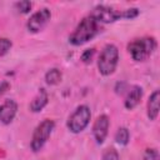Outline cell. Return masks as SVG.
<instances>
[{"label": "cell", "mask_w": 160, "mask_h": 160, "mask_svg": "<svg viewBox=\"0 0 160 160\" xmlns=\"http://www.w3.org/2000/svg\"><path fill=\"white\" fill-rule=\"evenodd\" d=\"M98 31H99V22L89 15L79 22V25L76 26L74 32L70 35L69 41L76 46L82 45V44L88 42L89 40H91L98 34Z\"/></svg>", "instance_id": "cell-1"}, {"label": "cell", "mask_w": 160, "mask_h": 160, "mask_svg": "<svg viewBox=\"0 0 160 160\" xmlns=\"http://www.w3.org/2000/svg\"><path fill=\"white\" fill-rule=\"evenodd\" d=\"M155 49H156V40L154 38H149V36L135 39L128 46V50H129L132 60H135V61L146 60L154 52Z\"/></svg>", "instance_id": "cell-2"}, {"label": "cell", "mask_w": 160, "mask_h": 160, "mask_svg": "<svg viewBox=\"0 0 160 160\" xmlns=\"http://www.w3.org/2000/svg\"><path fill=\"white\" fill-rule=\"evenodd\" d=\"M118 61H119V50L115 45L109 44L106 45L98 60V68L100 74L108 76L110 74H112L118 66Z\"/></svg>", "instance_id": "cell-3"}, {"label": "cell", "mask_w": 160, "mask_h": 160, "mask_svg": "<svg viewBox=\"0 0 160 160\" xmlns=\"http://www.w3.org/2000/svg\"><path fill=\"white\" fill-rule=\"evenodd\" d=\"M90 118H91V112H90L89 106L80 105L70 115L68 120V129L74 134H79L89 125Z\"/></svg>", "instance_id": "cell-4"}, {"label": "cell", "mask_w": 160, "mask_h": 160, "mask_svg": "<svg viewBox=\"0 0 160 160\" xmlns=\"http://www.w3.org/2000/svg\"><path fill=\"white\" fill-rule=\"evenodd\" d=\"M54 126H55V122L50 119H46V120L41 121L36 126V129L32 134L31 144H30L32 151H39L45 145V142L48 141L49 136L51 135V132L54 130Z\"/></svg>", "instance_id": "cell-5"}, {"label": "cell", "mask_w": 160, "mask_h": 160, "mask_svg": "<svg viewBox=\"0 0 160 160\" xmlns=\"http://www.w3.org/2000/svg\"><path fill=\"white\" fill-rule=\"evenodd\" d=\"M90 16L94 18L98 22L108 24V22H114V21L121 19V11L109 8V6H105V5H98L94 8Z\"/></svg>", "instance_id": "cell-6"}, {"label": "cell", "mask_w": 160, "mask_h": 160, "mask_svg": "<svg viewBox=\"0 0 160 160\" xmlns=\"http://www.w3.org/2000/svg\"><path fill=\"white\" fill-rule=\"evenodd\" d=\"M50 10L44 8L39 11H36L35 14H32L30 16V19L28 20V24H26V28L30 32H39L40 30L44 29V26L48 24V21L50 20Z\"/></svg>", "instance_id": "cell-7"}, {"label": "cell", "mask_w": 160, "mask_h": 160, "mask_svg": "<svg viewBox=\"0 0 160 160\" xmlns=\"http://www.w3.org/2000/svg\"><path fill=\"white\" fill-rule=\"evenodd\" d=\"M109 125H110V121L106 115H100L95 120V122L92 125V135L98 144H102L104 140L106 139Z\"/></svg>", "instance_id": "cell-8"}, {"label": "cell", "mask_w": 160, "mask_h": 160, "mask_svg": "<svg viewBox=\"0 0 160 160\" xmlns=\"http://www.w3.org/2000/svg\"><path fill=\"white\" fill-rule=\"evenodd\" d=\"M18 111V104L14 100H6L0 105V121L5 125L10 124Z\"/></svg>", "instance_id": "cell-9"}, {"label": "cell", "mask_w": 160, "mask_h": 160, "mask_svg": "<svg viewBox=\"0 0 160 160\" xmlns=\"http://www.w3.org/2000/svg\"><path fill=\"white\" fill-rule=\"evenodd\" d=\"M141 98H142V89L140 86H138V85L132 86L131 90L129 91L126 99H125V108L129 109V110L134 109L140 102Z\"/></svg>", "instance_id": "cell-10"}, {"label": "cell", "mask_w": 160, "mask_h": 160, "mask_svg": "<svg viewBox=\"0 0 160 160\" xmlns=\"http://www.w3.org/2000/svg\"><path fill=\"white\" fill-rule=\"evenodd\" d=\"M159 100H160V91L155 90L148 101V116L150 120H155L159 115Z\"/></svg>", "instance_id": "cell-11"}, {"label": "cell", "mask_w": 160, "mask_h": 160, "mask_svg": "<svg viewBox=\"0 0 160 160\" xmlns=\"http://www.w3.org/2000/svg\"><path fill=\"white\" fill-rule=\"evenodd\" d=\"M48 100H49V98H48L46 90L45 89H40L38 95L32 99V101L30 104V110L32 112H39L40 110H42L45 108V105L48 104Z\"/></svg>", "instance_id": "cell-12"}, {"label": "cell", "mask_w": 160, "mask_h": 160, "mask_svg": "<svg viewBox=\"0 0 160 160\" xmlns=\"http://www.w3.org/2000/svg\"><path fill=\"white\" fill-rule=\"evenodd\" d=\"M61 78H62L61 71H60L59 69H56V68L50 69V70L45 74V81H46V84H49V85H56V84H59V82L61 81Z\"/></svg>", "instance_id": "cell-13"}, {"label": "cell", "mask_w": 160, "mask_h": 160, "mask_svg": "<svg viewBox=\"0 0 160 160\" xmlns=\"http://www.w3.org/2000/svg\"><path fill=\"white\" fill-rule=\"evenodd\" d=\"M129 139H130L129 130L126 128H119V130L115 134V141L120 145H126L129 142Z\"/></svg>", "instance_id": "cell-14"}, {"label": "cell", "mask_w": 160, "mask_h": 160, "mask_svg": "<svg viewBox=\"0 0 160 160\" xmlns=\"http://www.w3.org/2000/svg\"><path fill=\"white\" fill-rule=\"evenodd\" d=\"M11 41L9 40V39H6V38H1L0 39V58L1 56H4L10 49H11Z\"/></svg>", "instance_id": "cell-15"}, {"label": "cell", "mask_w": 160, "mask_h": 160, "mask_svg": "<svg viewBox=\"0 0 160 160\" xmlns=\"http://www.w3.org/2000/svg\"><path fill=\"white\" fill-rule=\"evenodd\" d=\"M15 6H16V9H18L19 12H21V14H26V12H29L30 9H31V2L28 1V0H22V1L16 2Z\"/></svg>", "instance_id": "cell-16"}, {"label": "cell", "mask_w": 160, "mask_h": 160, "mask_svg": "<svg viewBox=\"0 0 160 160\" xmlns=\"http://www.w3.org/2000/svg\"><path fill=\"white\" fill-rule=\"evenodd\" d=\"M119 159H120L119 158V154H118V151L114 148L108 149L104 152V155H102V160H119Z\"/></svg>", "instance_id": "cell-17"}, {"label": "cell", "mask_w": 160, "mask_h": 160, "mask_svg": "<svg viewBox=\"0 0 160 160\" xmlns=\"http://www.w3.org/2000/svg\"><path fill=\"white\" fill-rule=\"evenodd\" d=\"M144 160H159V152L156 149H146L144 154Z\"/></svg>", "instance_id": "cell-18"}, {"label": "cell", "mask_w": 160, "mask_h": 160, "mask_svg": "<svg viewBox=\"0 0 160 160\" xmlns=\"http://www.w3.org/2000/svg\"><path fill=\"white\" fill-rule=\"evenodd\" d=\"M138 15H139V10L136 8H131V9L121 11V18H125V19H134Z\"/></svg>", "instance_id": "cell-19"}, {"label": "cell", "mask_w": 160, "mask_h": 160, "mask_svg": "<svg viewBox=\"0 0 160 160\" xmlns=\"http://www.w3.org/2000/svg\"><path fill=\"white\" fill-rule=\"evenodd\" d=\"M94 54H95V50H94V49H88V50H85V51L82 52V55H81V60H82L85 64H88V62L91 61Z\"/></svg>", "instance_id": "cell-20"}, {"label": "cell", "mask_w": 160, "mask_h": 160, "mask_svg": "<svg viewBox=\"0 0 160 160\" xmlns=\"http://www.w3.org/2000/svg\"><path fill=\"white\" fill-rule=\"evenodd\" d=\"M10 88V84L8 82V81H2L1 84H0V96L4 94V92H6V90Z\"/></svg>", "instance_id": "cell-21"}]
</instances>
